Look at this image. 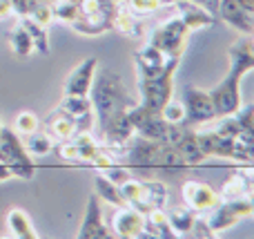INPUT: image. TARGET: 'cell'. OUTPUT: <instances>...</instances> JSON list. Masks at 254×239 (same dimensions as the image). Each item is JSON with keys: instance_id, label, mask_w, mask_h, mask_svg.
<instances>
[{"instance_id": "21", "label": "cell", "mask_w": 254, "mask_h": 239, "mask_svg": "<svg viewBox=\"0 0 254 239\" xmlns=\"http://www.w3.org/2000/svg\"><path fill=\"white\" fill-rule=\"evenodd\" d=\"M167 199H170V190L163 181L149 179V181H140V213L147 215L152 208H165Z\"/></svg>"}, {"instance_id": "34", "label": "cell", "mask_w": 254, "mask_h": 239, "mask_svg": "<svg viewBox=\"0 0 254 239\" xmlns=\"http://www.w3.org/2000/svg\"><path fill=\"white\" fill-rule=\"evenodd\" d=\"M219 123H216L214 132L219 134V137H225V139H237L239 134H241V128H239L237 119H234V114H228V116H219Z\"/></svg>"}, {"instance_id": "47", "label": "cell", "mask_w": 254, "mask_h": 239, "mask_svg": "<svg viewBox=\"0 0 254 239\" xmlns=\"http://www.w3.org/2000/svg\"><path fill=\"white\" fill-rule=\"evenodd\" d=\"M0 125H2V123H0Z\"/></svg>"}, {"instance_id": "17", "label": "cell", "mask_w": 254, "mask_h": 239, "mask_svg": "<svg viewBox=\"0 0 254 239\" xmlns=\"http://www.w3.org/2000/svg\"><path fill=\"white\" fill-rule=\"evenodd\" d=\"M216 18L225 20L232 29H237L243 36L254 34V13H248L246 9H241L237 0H219Z\"/></svg>"}, {"instance_id": "15", "label": "cell", "mask_w": 254, "mask_h": 239, "mask_svg": "<svg viewBox=\"0 0 254 239\" xmlns=\"http://www.w3.org/2000/svg\"><path fill=\"white\" fill-rule=\"evenodd\" d=\"M98 70V58L96 56H87L69 72V76L63 83V94H78V96H85L89 94V87H92L94 74Z\"/></svg>"}, {"instance_id": "38", "label": "cell", "mask_w": 254, "mask_h": 239, "mask_svg": "<svg viewBox=\"0 0 254 239\" xmlns=\"http://www.w3.org/2000/svg\"><path fill=\"white\" fill-rule=\"evenodd\" d=\"M56 155L61 157L63 161H78V150H76V143L71 141V139L61 141V146L56 148Z\"/></svg>"}, {"instance_id": "2", "label": "cell", "mask_w": 254, "mask_h": 239, "mask_svg": "<svg viewBox=\"0 0 254 239\" xmlns=\"http://www.w3.org/2000/svg\"><path fill=\"white\" fill-rule=\"evenodd\" d=\"M89 101H92V112L96 114V128L103 130L105 123L112 116L121 114V112L129 110L131 105H136L138 101L129 96L123 79L112 70H96L89 87Z\"/></svg>"}, {"instance_id": "28", "label": "cell", "mask_w": 254, "mask_h": 239, "mask_svg": "<svg viewBox=\"0 0 254 239\" xmlns=\"http://www.w3.org/2000/svg\"><path fill=\"white\" fill-rule=\"evenodd\" d=\"M25 150H27V155H36V157H45V155H49V152L54 150V139L49 137L47 132H40V128L38 130H34L31 134H27L25 137Z\"/></svg>"}, {"instance_id": "23", "label": "cell", "mask_w": 254, "mask_h": 239, "mask_svg": "<svg viewBox=\"0 0 254 239\" xmlns=\"http://www.w3.org/2000/svg\"><path fill=\"white\" fill-rule=\"evenodd\" d=\"M174 148L181 152V157H183V161H185L188 165H198V163H203V161L207 159V157L203 155L201 146H198L196 132H194L192 128L185 130V134L179 139V143H176Z\"/></svg>"}, {"instance_id": "46", "label": "cell", "mask_w": 254, "mask_h": 239, "mask_svg": "<svg viewBox=\"0 0 254 239\" xmlns=\"http://www.w3.org/2000/svg\"><path fill=\"white\" fill-rule=\"evenodd\" d=\"M112 2H125V0H112Z\"/></svg>"}, {"instance_id": "1", "label": "cell", "mask_w": 254, "mask_h": 239, "mask_svg": "<svg viewBox=\"0 0 254 239\" xmlns=\"http://www.w3.org/2000/svg\"><path fill=\"white\" fill-rule=\"evenodd\" d=\"M230 56V70L225 79L210 89V98L214 103L216 119L219 116H228L241 107V79L250 70H254V45L252 36H243L237 43L230 45L228 49Z\"/></svg>"}, {"instance_id": "19", "label": "cell", "mask_w": 254, "mask_h": 239, "mask_svg": "<svg viewBox=\"0 0 254 239\" xmlns=\"http://www.w3.org/2000/svg\"><path fill=\"white\" fill-rule=\"evenodd\" d=\"M252 192H254L252 168H246V170H239L237 174H232L223 183V188L219 192V199H252Z\"/></svg>"}, {"instance_id": "12", "label": "cell", "mask_w": 254, "mask_h": 239, "mask_svg": "<svg viewBox=\"0 0 254 239\" xmlns=\"http://www.w3.org/2000/svg\"><path fill=\"white\" fill-rule=\"evenodd\" d=\"M183 201L190 210L194 213H210L216 204H219V192L210 186V183H203V181H185L183 183Z\"/></svg>"}, {"instance_id": "4", "label": "cell", "mask_w": 254, "mask_h": 239, "mask_svg": "<svg viewBox=\"0 0 254 239\" xmlns=\"http://www.w3.org/2000/svg\"><path fill=\"white\" fill-rule=\"evenodd\" d=\"M179 56H170V54L161 52L154 47L152 43H145L143 47L136 52V72L138 79H163V76H174L176 67H179Z\"/></svg>"}, {"instance_id": "30", "label": "cell", "mask_w": 254, "mask_h": 239, "mask_svg": "<svg viewBox=\"0 0 254 239\" xmlns=\"http://www.w3.org/2000/svg\"><path fill=\"white\" fill-rule=\"evenodd\" d=\"M22 27L27 29V34L31 36V43H34V52H38V54H43V56H47L49 54V38H47V27H40V25H36L34 20H29L27 16H22L20 20Z\"/></svg>"}, {"instance_id": "8", "label": "cell", "mask_w": 254, "mask_h": 239, "mask_svg": "<svg viewBox=\"0 0 254 239\" xmlns=\"http://www.w3.org/2000/svg\"><path fill=\"white\" fill-rule=\"evenodd\" d=\"M127 116H129L131 125H134L136 137L147 139V141H156V143H165L167 146V130H170V123L161 116V112L147 110L145 105L136 103L127 110Z\"/></svg>"}, {"instance_id": "20", "label": "cell", "mask_w": 254, "mask_h": 239, "mask_svg": "<svg viewBox=\"0 0 254 239\" xmlns=\"http://www.w3.org/2000/svg\"><path fill=\"white\" fill-rule=\"evenodd\" d=\"M45 128H47V134L52 139H56V141H67V139H71L78 132V119H74V116H69L67 112L56 107V110L45 119Z\"/></svg>"}, {"instance_id": "3", "label": "cell", "mask_w": 254, "mask_h": 239, "mask_svg": "<svg viewBox=\"0 0 254 239\" xmlns=\"http://www.w3.org/2000/svg\"><path fill=\"white\" fill-rule=\"evenodd\" d=\"M0 163H7L11 170V177H18L22 181L34 179V161L27 155L22 137L11 128L0 125Z\"/></svg>"}, {"instance_id": "24", "label": "cell", "mask_w": 254, "mask_h": 239, "mask_svg": "<svg viewBox=\"0 0 254 239\" xmlns=\"http://www.w3.org/2000/svg\"><path fill=\"white\" fill-rule=\"evenodd\" d=\"M4 222H7V228L13 237H18V239H36L38 237L34 231V226H31L29 215H27L22 208H11L7 213V219H4Z\"/></svg>"}, {"instance_id": "7", "label": "cell", "mask_w": 254, "mask_h": 239, "mask_svg": "<svg viewBox=\"0 0 254 239\" xmlns=\"http://www.w3.org/2000/svg\"><path fill=\"white\" fill-rule=\"evenodd\" d=\"M188 25L181 20L179 16L170 18V20L161 22L158 27H154L152 34H149L147 43H152L154 47H158L161 52L170 54V56H183L185 43H188Z\"/></svg>"}, {"instance_id": "36", "label": "cell", "mask_w": 254, "mask_h": 239, "mask_svg": "<svg viewBox=\"0 0 254 239\" xmlns=\"http://www.w3.org/2000/svg\"><path fill=\"white\" fill-rule=\"evenodd\" d=\"M125 4L134 16H147V13H154L161 9L158 0H125Z\"/></svg>"}, {"instance_id": "10", "label": "cell", "mask_w": 254, "mask_h": 239, "mask_svg": "<svg viewBox=\"0 0 254 239\" xmlns=\"http://www.w3.org/2000/svg\"><path fill=\"white\" fill-rule=\"evenodd\" d=\"M174 96V76L163 79H138V103L147 110L161 112L170 98Z\"/></svg>"}, {"instance_id": "14", "label": "cell", "mask_w": 254, "mask_h": 239, "mask_svg": "<svg viewBox=\"0 0 254 239\" xmlns=\"http://www.w3.org/2000/svg\"><path fill=\"white\" fill-rule=\"evenodd\" d=\"M116 2H110L96 13H78L76 20H71V29L80 36H101L105 31H112V13Z\"/></svg>"}, {"instance_id": "16", "label": "cell", "mask_w": 254, "mask_h": 239, "mask_svg": "<svg viewBox=\"0 0 254 239\" xmlns=\"http://www.w3.org/2000/svg\"><path fill=\"white\" fill-rule=\"evenodd\" d=\"M101 137H103V148H123L125 143H129L136 137L134 125H131L129 116H127V110L107 121L105 128L101 130Z\"/></svg>"}, {"instance_id": "13", "label": "cell", "mask_w": 254, "mask_h": 239, "mask_svg": "<svg viewBox=\"0 0 254 239\" xmlns=\"http://www.w3.org/2000/svg\"><path fill=\"white\" fill-rule=\"evenodd\" d=\"M143 224H145V215H140L138 210L129 208V206H121V208H116L114 217H112L110 231L114 237L136 239V237H145Z\"/></svg>"}, {"instance_id": "6", "label": "cell", "mask_w": 254, "mask_h": 239, "mask_svg": "<svg viewBox=\"0 0 254 239\" xmlns=\"http://www.w3.org/2000/svg\"><path fill=\"white\" fill-rule=\"evenodd\" d=\"M252 215H254L252 199H221L210 210V217L205 222H207V228L212 231V235H219V233L230 231L241 219H248Z\"/></svg>"}, {"instance_id": "26", "label": "cell", "mask_w": 254, "mask_h": 239, "mask_svg": "<svg viewBox=\"0 0 254 239\" xmlns=\"http://www.w3.org/2000/svg\"><path fill=\"white\" fill-rule=\"evenodd\" d=\"M9 47H11L13 56L16 58H29L34 54V43H31V36L27 34V29L16 22L11 31H9Z\"/></svg>"}, {"instance_id": "25", "label": "cell", "mask_w": 254, "mask_h": 239, "mask_svg": "<svg viewBox=\"0 0 254 239\" xmlns=\"http://www.w3.org/2000/svg\"><path fill=\"white\" fill-rule=\"evenodd\" d=\"M165 215H167V222H170L172 231L176 233V237L188 235V233L192 231L194 219H196V213L190 210L188 206H174V208L165 210Z\"/></svg>"}, {"instance_id": "40", "label": "cell", "mask_w": 254, "mask_h": 239, "mask_svg": "<svg viewBox=\"0 0 254 239\" xmlns=\"http://www.w3.org/2000/svg\"><path fill=\"white\" fill-rule=\"evenodd\" d=\"M190 233H194V237H205V239H210V237H214L212 235V231L207 228V222L205 219H194V224H192V231Z\"/></svg>"}, {"instance_id": "5", "label": "cell", "mask_w": 254, "mask_h": 239, "mask_svg": "<svg viewBox=\"0 0 254 239\" xmlns=\"http://www.w3.org/2000/svg\"><path fill=\"white\" fill-rule=\"evenodd\" d=\"M196 141L205 157H219V159L239 161V163H252V159H254V150H248L237 139L219 137L214 130H210V132H196Z\"/></svg>"}, {"instance_id": "41", "label": "cell", "mask_w": 254, "mask_h": 239, "mask_svg": "<svg viewBox=\"0 0 254 239\" xmlns=\"http://www.w3.org/2000/svg\"><path fill=\"white\" fill-rule=\"evenodd\" d=\"M190 2L201 4L203 9H207V11L214 13V16H216V9H219V0H190Z\"/></svg>"}, {"instance_id": "43", "label": "cell", "mask_w": 254, "mask_h": 239, "mask_svg": "<svg viewBox=\"0 0 254 239\" xmlns=\"http://www.w3.org/2000/svg\"><path fill=\"white\" fill-rule=\"evenodd\" d=\"M7 179H11V170L7 163H0V181H7Z\"/></svg>"}, {"instance_id": "9", "label": "cell", "mask_w": 254, "mask_h": 239, "mask_svg": "<svg viewBox=\"0 0 254 239\" xmlns=\"http://www.w3.org/2000/svg\"><path fill=\"white\" fill-rule=\"evenodd\" d=\"M181 103H183V110H185L183 125H188V128H196V125L210 123V121L216 119L214 103L210 98V92H205V89L188 85L183 89Z\"/></svg>"}, {"instance_id": "18", "label": "cell", "mask_w": 254, "mask_h": 239, "mask_svg": "<svg viewBox=\"0 0 254 239\" xmlns=\"http://www.w3.org/2000/svg\"><path fill=\"white\" fill-rule=\"evenodd\" d=\"M179 18L188 25V29H207L216 22V16L210 13L207 9H203L201 4L190 2V0H176L174 2Z\"/></svg>"}, {"instance_id": "29", "label": "cell", "mask_w": 254, "mask_h": 239, "mask_svg": "<svg viewBox=\"0 0 254 239\" xmlns=\"http://www.w3.org/2000/svg\"><path fill=\"white\" fill-rule=\"evenodd\" d=\"M94 192H96L101 199H105L110 206H116V208H121V206H125L123 197H121V190L116 183H112L110 179H105L101 172L94 177Z\"/></svg>"}, {"instance_id": "32", "label": "cell", "mask_w": 254, "mask_h": 239, "mask_svg": "<svg viewBox=\"0 0 254 239\" xmlns=\"http://www.w3.org/2000/svg\"><path fill=\"white\" fill-rule=\"evenodd\" d=\"M52 13H54V18L69 25L78 16V4L71 2V0H56V2H52Z\"/></svg>"}, {"instance_id": "45", "label": "cell", "mask_w": 254, "mask_h": 239, "mask_svg": "<svg viewBox=\"0 0 254 239\" xmlns=\"http://www.w3.org/2000/svg\"><path fill=\"white\" fill-rule=\"evenodd\" d=\"M158 2H161V7H165V4H174L176 0H158Z\"/></svg>"}, {"instance_id": "33", "label": "cell", "mask_w": 254, "mask_h": 239, "mask_svg": "<svg viewBox=\"0 0 254 239\" xmlns=\"http://www.w3.org/2000/svg\"><path fill=\"white\" fill-rule=\"evenodd\" d=\"M98 172L103 174L105 179H110L112 183H116V186H121V183H125L127 179L131 177V172H129V168L123 163H112V165H107V168H103V170H98Z\"/></svg>"}, {"instance_id": "31", "label": "cell", "mask_w": 254, "mask_h": 239, "mask_svg": "<svg viewBox=\"0 0 254 239\" xmlns=\"http://www.w3.org/2000/svg\"><path fill=\"white\" fill-rule=\"evenodd\" d=\"M38 128H40V119L29 110H22L20 114L16 116V121H13V130H16L20 137H27V134H31Z\"/></svg>"}, {"instance_id": "27", "label": "cell", "mask_w": 254, "mask_h": 239, "mask_svg": "<svg viewBox=\"0 0 254 239\" xmlns=\"http://www.w3.org/2000/svg\"><path fill=\"white\" fill-rule=\"evenodd\" d=\"M58 110L67 112L74 119H83V116L92 114V101L89 96H78V94H63L61 103H58Z\"/></svg>"}, {"instance_id": "22", "label": "cell", "mask_w": 254, "mask_h": 239, "mask_svg": "<svg viewBox=\"0 0 254 239\" xmlns=\"http://www.w3.org/2000/svg\"><path fill=\"white\" fill-rule=\"evenodd\" d=\"M112 29L119 31L123 36H140L143 34V25H140L138 16L127 9L125 2H116L114 13H112Z\"/></svg>"}, {"instance_id": "37", "label": "cell", "mask_w": 254, "mask_h": 239, "mask_svg": "<svg viewBox=\"0 0 254 239\" xmlns=\"http://www.w3.org/2000/svg\"><path fill=\"white\" fill-rule=\"evenodd\" d=\"M29 20H34L36 25H40V27H47L49 22L54 20V13H52V4H47V2H38L34 9L29 11Z\"/></svg>"}, {"instance_id": "39", "label": "cell", "mask_w": 254, "mask_h": 239, "mask_svg": "<svg viewBox=\"0 0 254 239\" xmlns=\"http://www.w3.org/2000/svg\"><path fill=\"white\" fill-rule=\"evenodd\" d=\"M38 2H40V0H11V13H16L18 18L29 16V11Z\"/></svg>"}, {"instance_id": "11", "label": "cell", "mask_w": 254, "mask_h": 239, "mask_svg": "<svg viewBox=\"0 0 254 239\" xmlns=\"http://www.w3.org/2000/svg\"><path fill=\"white\" fill-rule=\"evenodd\" d=\"M78 239H110L114 237L105 222H103V210H101V197L96 192H92L85 206V215H83V224H80Z\"/></svg>"}, {"instance_id": "42", "label": "cell", "mask_w": 254, "mask_h": 239, "mask_svg": "<svg viewBox=\"0 0 254 239\" xmlns=\"http://www.w3.org/2000/svg\"><path fill=\"white\" fill-rule=\"evenodd\" d=\"M4 16H11V0H0V20Z\"/></svg>"}, {"instance_id": "44", "label": "cell", "mask_w": 254, "mask_h": 239, "mask_svg": "<svg viewBox=\"0 0 254 239\" xmlns=\"http://www.w3.org/2000/svg\"><path fill=\"white\" fill-rule=\"evenodd\" d=\"M237 2H239V7L246 9L248 13H254V0H237Z\"/></svg>"}, {"instance_id": "35", "label": "cell", "mask_w": 254, "mask_h": 239, "mask_svg": "<svg viewBox=\"0 0 254 239\" xmlns=\"http://www.w3.org/2000/svg\"><path fill=\"white\" fill-rule=\"evenodd\" d=\"M161 116L167 121V123H183V119H185L183 103H181V101H174V96H172L170 101L163 105Z\"/></svg>"}]
</instances>
